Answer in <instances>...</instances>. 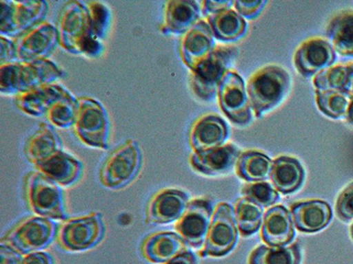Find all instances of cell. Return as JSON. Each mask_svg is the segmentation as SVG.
<instances>
[{
	"label": "cell",
	"instance_id": "cell-1",
	"mask_svg": "<svg viewBox=\"0 0 353 264\" xmlns=\"http://www.w3.org/2000/svg\"><path fill=\"white\" fill-rule=\"evenodd\" d=\"M291 88L289 72L279 65H268L249 78L248 94L254 115L263 118L283 102Z\"/></svg>",
	"mask_w": 353,
	"mask_h": 264
},
{
	"label": "cell",
	"instance_id": "cell-2",
	"mask_svg": "<svg viewBox=\"0 0 353 264\" xmlns=\"http://www.w3.org/2000/svg\"><path fill=\"white\" fill-rule=\"evenodd\" d=\"M28 209L37 216L52 220L68 219L61 185L41 172H31L25 179Z\"/></svg>",
	"mask_w": 353,
	"mask_h": 264
},
{
	"label": "cell",
	"instance_id": "cell-3",
	"mask_svg": "<svg viewBox=\"0 0 353 264\" xmlns=\"http://www.w3.org/2000/svg\"><path fill=\"white\" fill-rule=\"evenodd\" d=\"M58 225L54 220L40 216L27 217L1 239L19 253L39 252L48 248L58 234Z\"/></svg>",
	"mask_w": 353,
	"mask_h": 264
},
{
	"label": "cell",
	"instance_id": "cell-4",
	"mask_svg": "<svg viewBox=\"0 0 353 264\" xmlns=\"http://www.w3.org/2000/svg\"><path fill=\"white\" fill-rule=\"evenodd\" d=\"M105 226L99 212L69 218L59 226L57 240L68 252H83L91 250L103 240Z\"/></svg>",
	"mask_w": 353,
	"mask_h": 264
},
{
	"label": "cell",
	"instance_id": "cell-5",
	"mask_svg": "<svg viewBox=\"0 0 353 264\" xmlns=\"http://www.w3.org/2000/svg\"><path fill=\"white\" fill-rule=\"evenodd\" d=\"M236 55V50L231 47H216L196 66L193 71L192 86L197 96L204 100L215 98Z\"/></svg>",
	"mask_w": 353,
	"mask_h": 264
},
{
	"label": "cell",
	"instance_id": "cell-6",
	"mask_svg": "<svg viewBox=\"0 0 353 264\" xmlns=\"http://www.w3.org/2000/svg\"><path fill=\"white\" fill-rule=\"evenodd\" d=\"M141 166V156L135 144H125L113 152L103 163L99 178L101 184L110 190H121L137 177Z\"/></svg>",
	"mask_w": 353,
	"mask_h": 264
},
{
	"label": "cell",
	"instance_id": "cell-7",
	"mask_svg": "<svg viewBox=\"0 0 353 264\" xmlns=\"http://www.w3.org/2000/svg\"><path fill=\"white\" fill-rule=\"evenodd\" d=\"M238 242L237 222L234 210L230 204L222 203L214 213L201 257L225 256L231 252Z\"/></svg>",
	"mask_w": 353,
	"mask_h": 264
},
{
	"label": "cell",
	"instance_id": "cell-8",
	"mask_svg": "<svg viewBox=\"0 0 353 264\" xmlns=\"http://www.w3.org/2000/svg\"><path fill=\"white\" fill-rule=\"evenodd\" d=\"M214 212L212 201L196 198L190 201L184 214L176 223L175 229L188 246L199 250L209 234Z\"/></svg>",
	"mask_w": 353,
	"mask_h": 264
},
{
	"label": "cell",
	"instance_id": "cell-9",
	"mask_svg": "<svg viewBox=\"0 0 353 264\" xmlns=\"http://www.w3.org/2000/svg\"><path fill=\"white\" fill-rule=\"evenodd\" d=\"M221 109L227 118L238 125L252 121L253 109L244 80L237 72L229 71L217 91Z\"/></svg>",
	"mask_w": 353,
	"mask_h": 264
},
{
	"label": "cell",
	"instance_id": "cell-10",
	"mask_svg": "<svg viewBox=\"0 0 353 264\" xmlns=\"http://www.w3.org/2000/svg\"><path fill=\"white\" fill-rule=\"evenodd\" d=\"M188 204L189 197L184 191L175 188L160 190L150 198L145 220L152 225L172 224L181 218Z\"/></svg>",
	"mask_w": 353,
	"mask_h": 264
},
{
	"label": "cell",
	"instance_id": "cell-11",
	"mask_svg": "<svg viewBox=\"0 0 353 264\" xmlns=\"http://www.w3.org/2000/svg\"><path fill=\"white\" fill-rule=\"evenodd\" d=\"M336 61V52L329 41L314 37L305 41L294 56L297 71L304 77L315 76L331 67Z\"/></svg>",
	"mask_w": 353,
	"mask_h": 264
},
{
	"label": "cell",
	"instance_id": "cell-12",
	"mask_svg": "<svg viewBox=\"0 0 353 264\" xmlns=\"http://www.w3.org/2000/svg\"><path fill=\"white\" fill-rule=\"evenodd\" d=\"M241 154L234 144H223L203 152H194L190 157V164L195 171L205 175H223L237 165Z\"/></svg>",
	"mask_w": 353,
	"mask_h": 264
},
{
	"label": "cell",
	"instance_id": "cell-13",
	"mask_svg": "<svg viewBox=\"0 0 353 264\" xmlns=\"http://www.w3.org/2000/svg\"><path fill=\"white\" fill-rule=\"evenodd\" d=\"M214 50V34L210 24L204 21H199L181 41V58L192 71Z\"/></svg>",
	"mask_w": 353,
	"mask_h": 264
},
{
	"label": "cell",
	"instance_id": "cell-14",
	"mask_svg": "<svg viewBox=\"0 0 353 264\" xmlns=\"http://www.w3.org/2000/svg\"><path fill=\"white\" fill-rule=\"evenodd\" d=\"M187 250V243L173 232H157L148 235L141 246L143 258L154 264L168 262Z\"/></svg>",
	"mask_w": 353,
	"mask_h": 264
},
{
	"label": "cell",
	"instance_id": "cell-15",
	"mask_svg": "<svg viewBox=\"0 0 353 264\" xmlns=\"http://www.w3.org/2000/svg\"><path fill=\"white\" fill-rule=\"evenodd\" d=\"M229 135L226 122L216 115L203 116L192 128L190 143L194 152L223 146Z\"/></svg>",
	"mask_w": 353,
	"mask_h": 264
},
{
	"label": "cell",
	"instance_id": "cell-16",
	"mask_svg": "<svg viewBox=\"0 0 353 264\" xmlns=\"http://www.w3.org/2000/svg\"><path fill=\"white\" fill-rule=\"evenodd\" d=\"M295 232L289 210L285 206H274L265 213L261 238L271 247H285L294 239Z\"/></svg>",
	"mask_w": 353,
	"mask_h": 264
},
{
	"label": "cell",
	"instance_id": "cell-17",
	"mask_svg": "<svg viewBox=\"0 0 353 264\" xmlns=\"http://www.w3.org/2000/svg\"><path fill=\"white\" fill-rule=\"evenodd\" d=\"M292 212L296 228L303 232L323 230L332 219L330 204L323 200H310L292 204Z\"/></svg>",
	"mask_w": 353,
	"mask_h": 264
},
{
	"label": "cell",
	"instance_id": "cell-18",
	"mask_svg": "<svg viewBox=\"0 0 353 264\" xmlns=\"http://www.w3.org/2000/svg\"><path fill=\"white\" fill-rule=\"evenodd\" d=\"M36 166L42 174L64 187L74 184L83 175L80 162L63 152L52 154Z\"/></svg>",
	"mask_w": 353,
	"mask_h": 264
},
{
	"label": "cell",
	"instance_id": "cell-19",
	"mask_svg": "<svg viewBox=\"0 0 353 264\" xmlns=\"http://www.w3.org/2000/svg\"><path fill=\"white\" fill-rule=\"evenodd\" d=\"M56 32L50 24H42L36 30L21 37L17 54L22 61H40L54 47Z\"/></svg>",
	"mask_w": 353,
	"mask_h": 264
},
{
	"label": "cell",
	"instance_id": "cell-20",
	"mask_svg": "<svg viewBox=\"0 0 353 264\" xmlns=\"http://www.w3.org/2000/svg\"><path fill=\"white\" fill-rule=\"evenodd\" d=\"M270 177L279 192L289 195L297 191L303 184L305 171L298 160L281 156L273 160Z\"/></svg>",
	"mask_w": 353,
	"mask_h": 264
},
{
	"label": "cell",
	"instance_id": "cell-21",
	"mask_svg": "<svg viewBox=\"0 0 353 264\" xmlns=\"http://www.w3.org/2000/svg\"><path fill=\"white\" fill-rule=\"evenodd\" d=\"M327 37L337 54L353 58V11H343L330 21Z\"/></svg>",
	"mask_w": 353,
	"mask_h": 264
},
{
	"label": "cell",
	"instance_id": "cell-22",
	"mask_svg": "<svg viewBox=\"0 0 353 264\" xmlns=\"http://www.w3.org/2000/svg\"><path fill=\"white\" fill-rule=\"evenodd\" d=\"M200 8L194 1L168 2L165 11V28L170 33L188 32L199 21Z\"/></svg>",
	"mask_w": 353,
	"mask_h": 264
},
{
	"label": "cell",
	"instance_id": "cell-23",
	"mask_svg": "<svg viewBox=\"0 0 353 264\" xmlns=\"http://www.w3.org/2000/svg\"><path fill=\"white\" fill-rule=\"evenodd\" d=\"M77 130L79 137L88 144H90L91 132L93 131L94 135H105L108 122L105 111L99 103L84 100L80 111L77 112Z\"/></svg>",
	"mask_w": 353,
	"mask_h": 264
},
{
	"label": "cell",
	"instance_id": "cell-24",
	"mask_svg": "<svg viewBox=\"0 0 353 264\" xmlns=\"http://www.w3.org/2000/svg\"><path fill=\"white\" fill-rule=\"evenodd\" d=\"M214 37L222 42H234L244 36L248 24L237 12L229 10L208 17Z\"/></svg>",
	"mask_w": 353,
	"mask_h": 264
},
{
	"label": "cell",
	"instance_id": "cell-25",
	"mask_svg": "<svg viewBox=\"0 0 353 264\" xmlns=\"http://www.w3.org/2000/svg\"><path fill=\"white\" fill-rule=\"evenodd\" d=\"M273 160L258 151H248L239 156L236 172L239 178L249 182L266 180L270 176Z\"/></svg>",
	"mask_w": 353,
	"mask_h": 264
},
{
	"label": "cell",
	"instance_id": "cell-26",
	"mask_svg": "<svg viewBox=\"0 0 353 264\" xmlns=\"http://www.w3.org/2000/svg\"><path fill=\"white\" fill-rule=\"evenodd\" d=\"M301 251L298 243L288 248L260 246L251 253L248 264H301Z\"/></svg>",
	"mask_w": 353,
	"mask_h": 264
},
{
	"label": "cell",
	"instance_id": "cell-27",
	"mask_svg": "<svg viewBox=\"0 0 353 264\" xmlns=\"http://www.w3.org/2000/svg\"><path fill=\"white\" fill-rule=\"evenodd\" d=\"M353 65L331 66L314 77L315 91H340L347 92Z\"/></svg>",
	"mask_w": 353,
	"mask_h": 264
},
{
	"label": "cell",
	"instance_id": "cell-28",
	"mask_svg": "<svg viewBox=\"0 0 353 264\" xmlns=\"http://www.w3.org/2000/svg\"><path fill=\"white\" fill-rule=\"evenodd\" d=\"M235 219L242 236H251L259 230L263 222V209L248 198H241L236 203Z\"/></svg>",
	"mask_w": 353,
	"mask_h": 264
},
{
	"label": "cell",
	"instance_id": "cell-29",
	"mask_svg": "<svg viewBox=\"0 0 353 264\" xmlns=\"http://www.w3.org/2000/svg\"><path fill=\"white\" fill-rule=\"evenodd\" d=\"M352 96L340 91H315V102L318 109L330 118L339 119L345 116Z\"/></svg>",
	"mask_w": 353,
	"mask_h": 264
},
{
	"label": "cell",
	"instance_id": "cell-30",
	"mask_svg": "<svg viewBox=\"0 0 353 264\" xmlns=\"http://www.w3.org/2000/svg\"><path fill=\"white\" fill-rule=\"evenodd\" d=\"M50 129L44 126L34 135L27 144L26 154L28 159L34 165L48 158L58 149V138Z\"/></svg>",
	"mask_w": 353,
	"mask_h": 264
},
{
	"label": "cell",
	"instance_id": "cell-31",
	"mask_svg": "<svg viewBox=\"0 0 353 264\" xmlns=\"http://www.w3.org/2000/svg\"><path fill=\"white\" fill-rule=\"evenodd\" d=\"M241 192L243 196L260 207L273 206L279 199V191L266 182L245 184Z\"/></svg>",
	"mask_w": 353,
	"mask_h": 264
},
{
	"label": "cell",
	"instance_id": "cell-32",
	"mask_svg": "<svg viewBox=\"0 0 353 264\" xmlns=\"http://www.w3.org/2000/svg\"><path fill=\"white\" fill-rule=\"evenodd\" d=\"M74 104L71 96L65 97L56 102L49 112L50 120L61 127L70 126L74 122Z\"/></svg>",
	"mask_w": 353,
	"mask_h": 264
},
{
	"label": "cell",
	"instance_id": "cell-33",
	"mask_svg": "<svg viewBox=\"0 0 353 264\" xmlns=\"http://www.w3.org/2000/svg\"><path fill=\"white\" fill-rule=\"evenodd\" d=\"M90 12V33L92 36H102L103 31H105L107 24H108V11L106 10L105 6L100 4V3H91ZM96 38V37H94Z\"/></svg>",
	"mask_w": 353,
	"mask_h": 264
},
{
	"label": "cell",
	"instance_id": "cell-34",
	"mask_svg": "<svg viewBox=\"0 0 353 264\" xmlns=\"http://www.w3.org/2000/svg\"><path fill=\"white\" fill-rule=\"evenodd\" d=\"M336 212L343 221L349 222L353 219V182L337 198Z\"/></svg>",
	"mask_w": 353,
	"mask_h": 264
},
{
	"label": "cell",
	"instance_id": "cell-35",
	"mask_svg": "<svg viewBox=\"0 0 353 264\" xmlns=\"http://www.w3.org/2000/svg\"><path fill=\"white\" fill-rule=\"evenodd\" d=\"M267 1L263 0H237L234 1L236 12H238L241 17L253 20L258 17L263 11Z\"/></svg>",
	"mask_w": 353,
	"mask_h": 264
},
{
	"label": "cell",
	"instance_id": "cell-36",
	"mask_svg": "<svg viewBox=\"0 0 353 264\" xmlns=\"http://www.w3.org/2000/svg\"><path fill=\"white\" fill-rule=\"evenodd\" d=\"M23 254L2 242L0 243V264H22L23 263Z\"/></svg>",
	"mask_w": 353,
	"mask_h": 264
},
{
	"label": "cell",
	"instance_id": "cell-37",
	"mask_svg": "<svg viewBox=\"0 0 353 264\" xmlns=\"http://www.w3.org/2000/svg\"><path fill=\"white\" fill-rule=\"evenodd\" d=\"M203 12L207 18L211 16V15L219 14L221 12L229 10L234 5V1H231V0L203 1Z\"/></svg>",
	"mask_w": 353,
	"mask_h": 264
},
{
	"label": "cell",
	"instance_id": "cell-38",
	"mask_svg": "<svg viewBox=\"0 0 353 264\" xmlns=\"http://www.w3.org/2000/svg\"><path fill=\"white\" fill-rule=\"evenodd\" d=\"M22 264H55V261L52 254L39 251L27 254Z\"/></svg>",
	"mask_w": 353,
	"mask_h": 264
},
{
	"label": "cell",
	"instance_id": "cell-39",
	"mask_svg": "<svg viewBox=\"0 0 353 264\" xmlns=\"http://www.w3.org/2000/svg\"><path fill=\"white\" fill-rule=\"evenodd\" d=\"M163 264H199V261L196 254L188 250Z\"/></svg>",
	"mask_w": 353,
	"mask_h": 264
},
{
	"label": "cell",
	"instance_id": "cell-40",
	"mask_svg": "<svg viewBox=\"0 0 353 264\" xmlns=\"http://www.w3.org/2000/svg\"><path fill=\"white\" fill-rule=\"evenodd\" d=\"M345 118L350 124L353 125V96Z\"/></svg>",
	"mask_w": 353,
	"mask_h": 264
},
{
	"label": "cell",
	"instance_id": "cell-41",
	"mask_svg": "<svg viewBox=\"0 0 353 264\" xmlns=\"http://www.w3.org/2000/svg\"><path fill=\"white\" fill-rule=\"evenodd\" d=\"M348 93L353 96V68L352 72L351 80H350V84L348 87Z\"/></svg>",
	"mask_w": 353,
	"mask_h": 264
},
{
	"label": "cell",
	"instance_id": "cell-42",
	"mask_svg": "<svg viewBox=\"0 0 353 264\" xmlns=\"http://www.w3.org/2000/svg\"><path fill=\"white\" fill-rule=\"evenodd\" d=\"M351 236H352V239L353 240V224H352V228H351Z\"/></svg>",
	"mask_w": 353,
	"mask_h": 264
}]
</instances>
